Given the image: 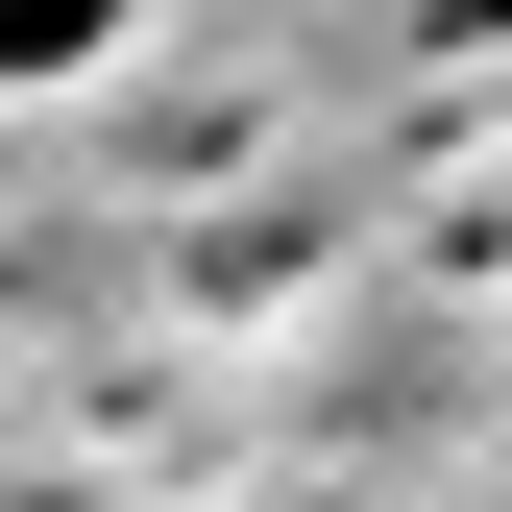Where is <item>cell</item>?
<instances>
[{
	"label": "cell",
	"instance_id": "6da1fadb",
	"mask_svg": "<svg viewBox=\"0 0 512 512\" xmlns=\"http://www.w3.org/2000/svg\"><path fill=\"white\" fill-rule=\"evenodd\" d=\"M122 49V0H0V98H49V74H98Z\"/></svg>",
	"mask_w": 512,
	"mask_h": 512
},
{
	"label": "cell",
	"instance_id": "7a4b0ae2",
	"mask_svg": "<svg viewBox=\"0 0 512 512\" xmlns=\"http://www.w3.org/2000/svg\"><path fill=\"white\" fill-rule=\"evenodd\" d=\"M0 512H49V488H0Z\"/></svg>",
	"mask_w": 512,
	"mask_h": 512
},
{
	"label": "cell",
	"instance_id": "3957f363",
	"mask_svg": "<svg viewBox=\"0 0 512 512\" xmlns=\"http://www.w3.org/2000/svg\"><path fill=\"white\" fill-rule=\"evenodd\" d=\"M342 512H366V488H342Z\"/></svg>",
	"mask_w": 512,
	"mask_h": 512
}]
</instances>
